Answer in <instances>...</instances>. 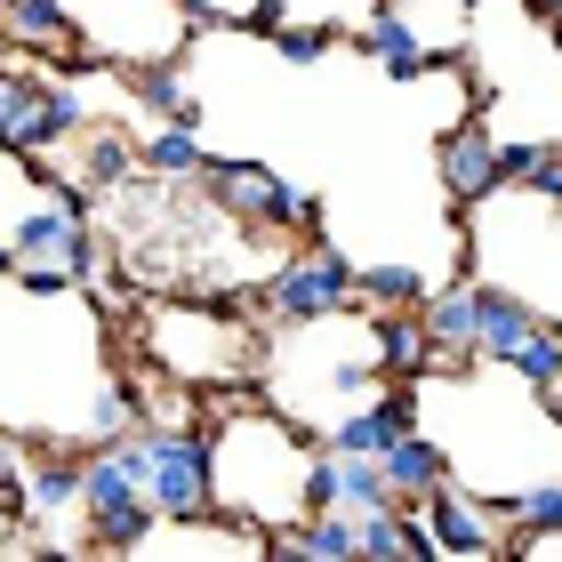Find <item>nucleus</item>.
<instances>
[{
	"label": "nucleus",
	"mask_w": 562,
	"mask_h": 562,
	"mask_svg": "<svg viewBox=\"0 0 562 562\" xmlns=\"http://www.w3.org/2000/svg\"><path fill=\"white\" fill-rule=\"evenodd\" d=\"M65 137H81L72 89H33L24 72H9V89H0V145H9V153H48Z\"/></svg>",
	"instance_id": "nucleus-5"
},
{
	"label": "nucleus",
	"mask_w": 562,
	"mask_h": 562,
	"mask_svg": "<svg viewBox=\"0 0 562 562\" xmlns=\"http://www.w3.org/2000/svg\"><path fill=\"white\" fill-rule=\"evenodd\" d=\"M498 515H506V554H539L547 539H562V482H530Z\"/></svg>",
	"instance_id": "nucleus-13"
},
{
	"label": "nucleus",
	"mask_w": 562,
	"mask_h": 562,
	"mask_svg": "<svg viewBox=\"0 0 562 562\" xmlns=\"http://www.w3.org/2000/svg\"><path fill=\"white\" fill-rule=\"evenodd\" d=\"M322 48H329V33H281V57H290V65H314Z\"/></svg>",
	"instance_id": "nucleus-24"
},
{
	"label": "nucleus",
	"mask_w": 562,
	"mask_h": 562,
	"mask_svg": "<svg viewBox=\"0 0 562 562\" xmlns=\"http://www.w3.org/2000/svg\"><path fill=\"white\" fill-rule=\"evenodd\" d=\"M418 515H426V530H434V547H442V554H467V562H482V554H506L498 506H482L474 491H458V482L426 491V498H418Z\"/></svg>",
	"instance_id": "nucleus-6"
},
{
	"label": "nucleus",
	"mask_w": 562,
	"mask_h": 562,
	"mask_svg": "<svg viewBox=\"0 0 562 562\" xmlns=\"http://www.w3.org/2000/svg\"><path fill=\"white\" fill-rule=\"evenodd\" d=\"M16 249L24 258H41V266H65V273H97V241H89V225H81V210H41V217H24L16 225Z\"/></svg>",
	"instance_id": "nucleus-9"
},
{
	"label": "nucleus",
	"mask_w": 562,
	"mask_h": 562,
	"mask_svg": "<svg viewBox=\"0 0 562 562\" xmlns=\"http://www.w3.org/2000/svg\"><path fill=\"white\" fill-rule=\"evenodd\" d=\"M346 297H353V266L338 258V249H322V241L297 249V258L266 281V314L281 329H314L329 314H346Z\"/></svg>",
	"instance_id": "nucleus-4"
},
{
	"label": "nucleus",
	"mask_w": 562,
	"mask_h": 562,
	"mask_svg": "<svg viewBox=\"0 0 562 562\" xmlns=\"http://www.w3.org/2000/svg\"><path fill=\"white\" fill-rule=\"evenodd\" d=\"M506 370H515V378H522V386H530V394H539V402H547V394L562 386V338H554V322H547V329H539V338H530V346L515 353V362H506Z\"/></svg>",
	"instance_id": "nucleus-19"
},
{
	"label": "nucleus",
	"mask_w": 562,
	"mask_h": 562,
	"mask_svg": "<svg viewBox=\"0 0 562 562\" xmlns=\"http://www.w3.org/2000/svg\"><path fill=\"white\" fill-rule=\"evenodd\" d=\"M153 515L161 522H210L217 506V450L201 442L193 426H153Z\"/></svg>",
	"instance_id": "nucleus-2"
},
{
	"label": "nucleus",
	"mask_w": 562,
	"mask_h": 562,
	"mask_svg": "<svg viewBox=\"0 0 562 562\" xmlns=\"http://www.w3.org/2000/svg\"><path fill=\"white\" fill-rule=\"evenodd\" d=\"M16 281H24V290H33V297H57V290H72V281H81V273H65V266H24Z\"/></svg>",
	"instance_id": "nucleus-23"
},
{
	"label": "nucleus",
	"mask_w": 562,
	"mask_h": 562,
	"mask_svg": "<svg viewBox=\"0 0 562 562\" xmlns=\"http://www.w3.org/2000/svg\"><path fill=\"white\" fill-rule=\"evenodd\" d=\"M0 273H9V281L24 273V249H16V241H9V249H0Z\"/></svg>",
	"instance_id": "nucleus-25"
},
{
	"label": "nucleus",
	"mask_w": 562,
	"mask_h": 562,
	"mask_svg": "<svg viewBox=\"0 0 562 562\" xmlns=\"http://www.w3.org/2000/svg\"><path fill=\"white\" fill-rule=\"evenodd\" d=\"M378 467H386V491H394L402 506H418L426 491H442V482H450V450H442V442H426V434L411 426L386 458H378Z\"/></svg>",
	"instance_id": "nucleus-12"
},
{
	"label": "nucleus",
	"mask_w": 562,
	"mask_h": 562,
	"mask_svg": "<svg viewBox=\"0 0 562 562\" xmlns=\"http://www.w3.org/2000/svg\"><path fill=\"white\" fill-rule=\"evenodd\" d=\"M121 169H130V145H113V137H105V145L89 153V186H113Z\"/></svg>",
	"instance_id": "nucleus-22"
},
{
	"label": "nucleus",
	"mask_w": 562,
	"mask_h": 562,
	"mask_svg": "<svg viewBox=\"0 0 562 562\" xmlns=\"http://www.w3.org/2000/svg\"><path fill=\"white\" fill-rule=\"evenodd\" d=\"M418 426V394L402 386V394H386V402H370V411H353V418H338V434H329V450H346V458H386L402 434Z\"/></svg>",
	"instance_id": "nucleus-10"
},
{
	"label": "nucleus",
	"mask_w": 562,
	"mask_h": 562,
	"mask_svg": "<svg viewBox=\"0 0 562 562\" xmlns=\"http://www.w3.org/2000/svg\"><path fill=\"white\" fill-rule=\"evenodd\" d=\"M467 9H474V0H467Z\"/></svg>",
	"instance_id": "nucleus-28"
},
{
	"label": "nucleus",
	"mask_w": 562,
	"mask_h": 562,
	"mask_svg": "<svg viewBox=\"0 0 562 562\" xmlns=\"http://www.w3.org/2000/svg\"><path fill=\"white\" fill-rule=\"evenodd\" d=\"M353 297L362 305H426V281L411 266H370V273H353Z\"/></svg>",
	"instance_id": "nucleus-20"
},
{
	"label": "nucleus",
	"mask_w": 562,
	"mask_h": 562,
	"mask_svg": "<svg viewBox=\"0 0 562 562\" xmlns=\"http://www.w3.org/2000/svg\"><path fill=\"white\" fill-rule=\"evenodd\" d=\"M137 105L169 113V121H193V105H186V81H177V65H137Z\"/></svg>",
	"instance_id": "nucleus-21"
},
{
	"label": "nucleus",
	"mask_w": 562,
	"mask_h": 562,
	"mask_svg": "<svg viewBox=\"0 0 562 562\" xmlns=\"http://www.w3.org/2000/svg\"><path fill=\"white\" fill-rule=\"evenodd\" d=\"M145 169L153 177H201L210 161H201V137H193V121H177V130H161L145 145Z\"/></svg>",
	"instance_id": "nucleus-18"
},
{
	"label": "nucleus",
	"mask_w": 562,
	"mask_h": 562,
	"mask_svg": "<svg viewBox=\"0 0 562 562\" xmlns=\"http://www.w3.org/2000/svg\"><path fill=\"white\" fill-rule=\"evenodd\" d=\"M554 33H562V16H554Z\"/></svg>",
	"instance_id": "nucleus-27"
},
{
	"label": "nucleus",
	"mask_w": 562,
	"mask_h": 562,
	"mask_svg": "<svg viewBox=\"0 0 562 562\" xmlns=\"http://www.w3.org/2000/svg\"><path fill=\"white\" fill-rule=\"evenodd\" d=\"M0 33L24 48H72V9L65 0H0Z\"/></svg>",
	"instance_id": "nucleus-17"
},
{
	"label": "nucleus",
	"mask_w": 562,
	"mask_h": 562,
	"mask_svg": "<svg viewBox=\"0 0 562 562\" xmlns=\"http://www.w3.org/2000/svg\"><path fill=\"white\" fill-rule=\"evenodd\" d=\"M539 329H547V322L530 314L522 297H506V290H482V338H474V346H482V362H498V370H506V362H515V353H522L530 338H539Z\"/></svg>",
	"instance_id": "nucleus-15"
},
{
	"label": "nucleus",
	"mask_w": 562,
	"mask_h": 562,
	"mask_svg": "<svg viewBox=\"0 0 562 562\" xmlns=\"http://www.w3.org/2000/svg\"><path fill=\"white\" fill-rule=\"evenodd\" d=\"M370 353H378V370H394V378H418V370L442 362L411 305H378V314H370Z\"/></svg>",
	"instance_id": "nucleus-11"
},
{
	"label": "nucleus",
	"mask_w": 562,
	"mask_h": 562,
	"mask_svg": "<svg viewBox=\"0 0 562 562\" xmlns=\"http://www.w3.org/2000/svg\"><path fill=\"white\" fill-rule=\"evenodd\" d=\"M362 48H370L386 72H426V65H434V41H418V24H411L402 0H386V9L362 24Z\"/></svg>",
	"instance_id": "nucleus-14"
},
{
	"label": "nucleus",
	"mask_w": 562,
	"mask_h": 562,
	"mask_svg": "<svg viewBox=\"0 0 562 562\" xmlns=\"http://www.w3.org/2000/svg\"><path fill=\"white\" fill-rule=\"evenodd\" d=\"M201 186H210L217 210H234L249 225H297V234H314V225H322V201L297 193L290 177L258 169V161H210V169H201Z\"/></svg>",
	"instance_id": "nucleus-3"
},
{
	"label": "nucleus",
	"mask_w": 562,
	"mask_h": 562,
	"mask_svg": "<svg viewBox=\"0 0 562 562\" xmlns=\"http://www.w3.org/2000/svg\"><path fill=\"white\" fill-rule=\"evenodd\" d=\"M72 506H81V458L72 450H41L33 458V522L57 530Z\"/></svg>",
	"instance_id": "nucleus-16"
},
{
	"label": "nucleus",
	"mask_w": 562,
	"mask_h": 562,
	"mask_svg": "<svg viewBox=\"0 0 562 562\" xmlns=\"http://www.w3.org/2000/svg\"><path fill=\"white\" fill-rule=\"evenodd\" d=\"M418 322H426V338H434V353H442V370H474L482 362V290L474 281H450V290H434L426 305H418Z\"/></svg>",
	"instance_id": "nucleus-8"
},
{
	"label": "nucleus",
	"mask_w": 562,
	"mask_h": 562,
	"mask_svg": "<svg viewBox=\"0 0 562 562\" xmlns=\"http://www.w3.org/2000/svg\"><path fill=\"white\" fill-rule=\"evenodd\" d=\"M81 506H89V547L105 554H137L153 530V442L145 434H105L81 458Z\"/></svg>",
	"instance_id": "nucleus-1"
},
{
	"label": "nucleus",
	"mask_w": 562,
	"mask_h": 562,
	"mask_svg": "<svg viewBox=\"0 0 562 562\" xmlns=\"http://www.w3.org/2000/svg\"><path fill=\"white\" fill-rule=\"evenodd\" d=\"M0 89H9V65H0Z\"/></svg>",
	"instance_id": "nucleus-26"
},
{
	"label": "nucleus",
	"mask_w": 562,
	"mask_h": 562,
	"mask_svg": "<svg viewBox=\"0 0 562 562\" xmlns=\"http://www.w3.org/2000/svg\"><path fill=\"white\" fill-rule=\"evenodd\" d=\"M434 169H442V186L458 210H474V201H491L506 186L498 169V137L482 130V121H458V130H442V145H434Z\"/></svg>",
	"instance_id": "nucleus-7"
}]
</instances>
